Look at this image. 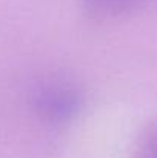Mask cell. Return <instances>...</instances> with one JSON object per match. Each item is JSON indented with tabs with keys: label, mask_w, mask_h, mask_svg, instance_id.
Here are the masks:
<instances>
[{
	"label": "cell",
	"mask_w": 157,
	"mask_h": 158,
	"mask_svg": "<svg viewBox=\"0 0 157 158\" xmlns=\"http://www.w3.org/2000/svg\"><path fill=\"white\" fill-rule=\"evenodd\" d=\"M134 158H157V124L146 126L137 138Z\"/></svg>",
	"instance_id": "3957f363"
},
{
	"label": "cell",
	"mask_w": 157,
	"mask_h": 158,
	"mask_svg": "<svg viewBox=\"0 0 157 158\" xmlns=\"http://www.w3.org/2000/svg\"><path fill=\"white\" fill-rule=\"evenodd\" d=\"M82 103L80 88L62 75L42 80L31 95V105L37 117L51 124H63L72 120L82 109Z\"/></svg>",
	"instance_id": "6da1fadb"
},
{
	"label": "cell",
	"mask_w": 157,
	"mask_h": 158,
	"mask_svg": "<svg viewBox=\"0 0 157 158\" xmlns=\"http://www.w3.org/2000/svg\"><path fill=\"white\" fill-rule=\"evenodd\" d=\"M148 0H80L85 12L94 19H119L129 15L146 5Z\"/></svg>",
	"instance_id": "7a4b0ae2"
}]
</instances>
